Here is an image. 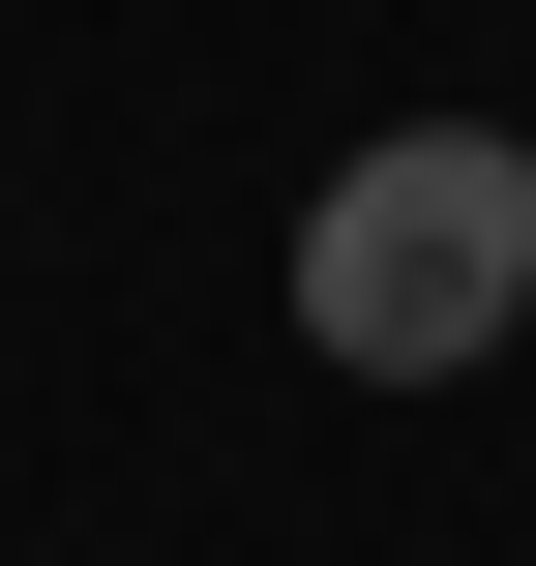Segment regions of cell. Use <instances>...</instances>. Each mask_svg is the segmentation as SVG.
I'll return each mask as SVG.
<instances>
[{"mask_svg": "<svg viewBox=\"0 0 536 566\" xmlns=\"http://www.w3.org/2000/svg\"><path fill=\"white\" fill-rule=\"evenodd\" d=\"M507 328H536V149H507V119H388V149L298 209V358L477 388Z\"/></svg>", "mask_w": 536, "mask_h": 566, "instance_id": "obj_1", "label": "cell"}]
</instances>
